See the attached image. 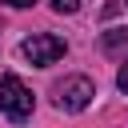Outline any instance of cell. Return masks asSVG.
Wrapping results in <instances>:
<instances>
[{
	"instance_id": "obj_1",
	"label": "cell",
	"mask_w": 128,
	"mask_h": 128,
	"mask_svg": "<svg viewBox=\"0 0 128 128\" xmlns=\"http://www.w3.org/2000/svg\"><path fill=\"white\" fill-rule=\"evenodd\" d=\"M32 108H36L32 88H28L16 72H4V76H0V112H4L12 124H24V120L32 116Z\"/></svg>"
},
{
	"instance_id": "obj_2",
	"label": "cell",
	"mask_w": 128,
	"mask_h": 128,
	"mask_svg": "<svg viewBox=\"0 0 128 128\" xmlns=\"http://www.w3.org/2000/svg\"><path fill=\"white\" fill-rule=\"evenodd\" d=\"M92 96H96V84H92L88 76H64V80L52 88V104H56L60 112H84V108L92 104Z\"/></svg>"
},
{
	"instance_id": "obj_3",
	"label": "cell",
	"mask_w": 128,
	"mask_h": 128,
	"mask_svg": "<svg viewBox=\"0 0 128 128\" xmlns=\"http://www.w3.org/2000/svg\"><path fill=\"white\" fill-rule=\"evenodd\" d=\"M64 52H68V44H64L60 36H52V32H32V36L20 44V56H24L28 64H36V68H48V64H56Z\"/></svg>"
},
{
	"instance_id": "obj_4",
	"label": "cell",
	"mask_w": 128,
	"mask_h": 128,
	"mask_svg": "<svg viewBox=\"0 0 128 128\" xmlns=\"http://www.w3.org/2000/svg\"><path fill=\"white\" fill-rule=\"evenodd\" d=\"M100 48H104L108 56H124V60H128V28L104 32V36H100Z\"/></svg>"
},
{
	"instance_id": "obj_5",
	"label": "cell",
	"mask_w": 128,
	"mask_h": 128,
	"mask_svg": "<svg viewBox=\"0 0 128 128\" xmlns=\"http://www.w3.org/2000/svg\"><path fill=\"white\" fill-rule=\"evenodd\" d=\"M52 4V12H60V16H72V12H80V0H48Z\"/></svg>"
},
{
	"instance_id": "obj_6",
	"label": "cell",
	"mask_w": 128,
	"mask_h": 128,
	"mask_svg": "<svg viewBox=\"0 0 128 128\" xmlns=\"http://www.w3.org/2000/svg\"><path fill=\"white\" fill-rule=\"evenodd\" d=\"M116 88L128 96V60H124V64H120V72H116Z\"/></svg>"
},
{
	"instance_id": "obj_7",
	"label": "cell",
	"mask_w": 128,
	"mask_h": 128,
	"mask_svg": "<svg viewBox=\"0 0 128 128\" xmlns=\"http://www.w3.org/2000/svg\"><path fill=\"white\" fill-rule=\"evenodd\" d=\"M8 4H12V8H32L36 0H8Z\"/></svg>"
}]
</instances>
